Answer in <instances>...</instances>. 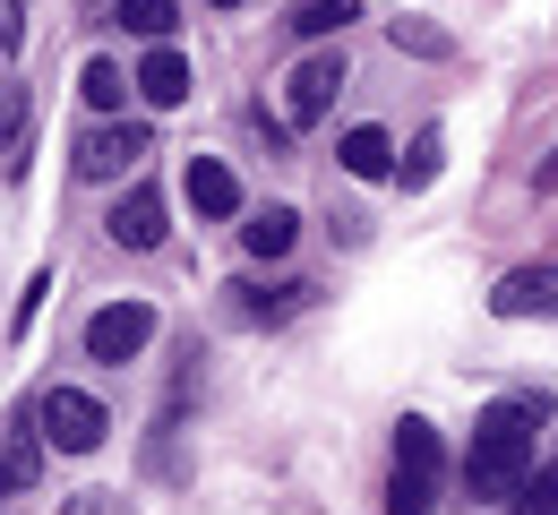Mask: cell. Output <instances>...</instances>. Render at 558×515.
I'll list each match as a JSON object with an SVG mask.
<instances>
[{
  "mask_svg": "<svg viewBox=\"0 0 558 515\" xmlns=\"http://www.w3.org/2000/svg\"><path fill=\"white\" fill-rule=\"evenodd\" d=\"M292 241H301V216H292V207H258V216L241 223V249H250V258H283Z\"/></svg>",
  "mask_w": 558,
  "mask_h": 515,
  "instance_id": "30bf717a",
  "label": "cell"
},
{
  "mask_svg": "<svg viewBox=\"0 0 558 515\" xmlns=\"http://www.w3.org/2000/svg\"><path fill=\"white\" fill-rule=\"evenodd\" d=\"M336 155H344L352 181H387V172H396V138H387V130H352Z\"/></svg>",
  "mask_w": 558,
  "mask_h": 515,
  "instance_id": "8fae6325",
  "label": "cell"
},
{
  "mask_svg": "<svg viewBox=\"0 0 558 515\" xmlns=\"http://www.w3.org/2000/svg\"><path fill=\"white\" fill-rule=\"evenodd\" d=\"M438 163H447V138H438V130H421L413 147H404V189H429V181H438Z\"/></svg>",
  "mask_w": 558,
  "mask_h": 515,
  "instance_id": "d6986e66",
  "label": "cell"
},
{
  "mask_svg": "<svg viewBox=\"0 0 558 515\" xmlns=\"http://www.w3.org/2000/svg\"><path fill=\"white\" fill-rule=\"evenodd\" d=\"M35 430H44V446H61V455H95L104 430H112V413H104L86 387H52V395L35 404Z\"/></svg>",
  "mask_w": 558,
  "mask_h": 515,
  "instance_id": "7a4b0ae2",
  "label": "cell"
},
{
  "mask_svg": "<svg viewBox=\"0 0 558 515\" xmlns=\"http://www.w3.org/2000/svg\"><path fill=\"white\" fill-rule=\"evenodd\" d=\"M396 44H413V52H447V35H438V26H404V17H396Z\"/></svg>",
  "mask_w": 558,
  "mask_h": 515,
  "instance_id": "cb8c5ba5",
  "label": "cell"
},
{
  "mask_svg": "<svg viewBox=\"0 0 558 515\" xmlns=\"http://www.w3.org/2000/svg\"><path fill=\"white\" fill-rule=\"evenodd\" d=\"M35 473H44V446L35 439H0V499H17V490H35Z\"/></svg>",
  "mask_w": 558,
  "mask_h": 515,
  "instance_id": "5bb4252c",
  "label": "cell"
},
{
  "mask_svg": "<svg viewBox=\"0 0 558 515\" xmlns=\"http://www.w3.org/2000/svg\"><path fill=\"white\" fill-rule=\"evenodd\" d=\"M70 515H130V499H112V490H86V499H70Z\"/></svg>",
  "mask_w": 558,
  "mask_h": 515,
  "instance_id": "603a6c76",
  "label": "cell"
},
{
  "mask_svg": "<svg viewBox=\"0 0 558 515\" xmlns=\"http://www.w3.org/2000/svg\"><path fill=\"white\" fill-rule=\"evenodd\" d=\"M310 293H318V284H276V293H250V284H241V318H267V327H276L292 309H310Z\"/></svg>",
  "mask_w": 558,
  "mask_h": 515,
  "instance_id": "2e32d148",
  "label": "cell"
},
{
  "mask_svg": "<svg viewBox=\"0 0 558 515\" xmlns=\"http://www.w3.org/2000/svg\"><path fill=\"white\" fill-rule=\"evenodd\" d=\"M429 490H438L429 473H404V464H396V481H387V515H429Z\"/></svg>",
  "mask_w": 558,
  "mask_h": 515,
  "instance_id": "ffe728a7",
  "label": "cell"
},
{
  "mask_svg": "<svg viewBox=\"0 0 558 515\" xmlns=\"http://www.w3.org/2000/svg\"><path fill=\"white\" fill-rule=\"evenodd\" d=\"M489 309H498V318H558V267H515V275H498Z\"/></svg>",
  "mask_w": 558,
  "mask_h": 515,
  "instance_id": "8992f818",
  "label": "cell"
},
{
  "mask_svg": "<svg viewBox=\"0 0 558 515\" xmlns=\"http://www.w3.org/2000/svg\"><path fill=\"white\" fill-rule=\"evenodd\" d=\"M396 464L438 481V464H447V455H438V430H429V421H404V430H396Z\"/></svg>",
  "mask_w": 558,
  "mask_h": 515,
  "instance_id": "9a60e30c",
  "label": "cell"
},
{
  "mask_svg": "<svg viewBox=\"0 0 558 515\" xmlns=\"http://www.w3.org/2000/svg\"><path fill=\"white\" fill-rule=\"evenodd\" d=\"M146 344H155V309H146V301H112V309L86 318V353L104 369H130Z\"/></svg>",
  "mask_w": 558,
  "mask_h": 515,
  "instance_id": "3957f363",
  "label": "cell"
},
{
  "mask_svg": "<svg viewBox=\"0 0 558 515\" xmlns=\"http://www.w3.org/2000/svg\"><path fill=\"white\" fill-rule=\"evenodd\" d=\"M0 163L9 181L26 172V86H0Z\"/></svg>",
  "mask_w": 558,
  "mask_h": 515,
  "instance_id": "4fadbf2b",
  "label": "cell"
},
{
  "mask_svg": "<svg viewBox=\"0 0 558 515\" xmlns=\"http://www.w3.org/2000/svg\"><path fill=\"white\" fill-rule=\"evenodd\" d=\"M112 241H121V249H163V198H155L146 181L112 207Z\"/></svg>",
  "mask_w": 558,
  "mask_h": 515,
  "instance_id": "9c48e42d",
  "label": "cell"
},
{
  "mask_svg": "<svg viewBox=\"0 0 558 515\" xmlns=\"http://www.w3.org/2000/svg\"><path fill=\"white\" fill-rule=\"evenodd\" d=\"M130 86H138L155 112H172V103H190V61H181L172 44H155V52L138 61V77H130Z\"/></svg>",
  "mask_w": 558,
  "mask_h": 515,
  "instance_id": "ba28073f",
  "label": "cell"
},
{
  "mask_svg": "<svg viewBox=\"0 0 558 515\" xmlns=\"http://www.w3.org/2000/svg\"><path fill=\"white\" fill-rule=\"evenodd\" d=\"M515 515H558V464L542 473V481H533V473L515 481Z\"/></svg>",
  "mask_w": 558,
  "mask_h": 515,
  "instance_id": "44dd1931",
  "label": "cell"
},
{
  "mask_svg": "<svg viewBox=\"0 0 558 515\" xmlns=\"http://www.w3.org/2000/svg\"><path fill=\"white\" fill-rule=\"evenodd\" d=\"M542 189H558V155H550V163H542Z\"/></svg>",
  "mask_w": 558,
  "mask_h": 515,
  "instance_id": "d4e9b609",
  "label": "cell"
},
{
  "mask_svg": "<svg viewBox=\"0 0 558 515\" xmlns=\"http://www.w3.org/2000/svg\"><path fill=\"white\" fill-rule=\"evenodd\" d=\"M181 198L198 207V216H241V181H232V163H215V155H190V172H181Z\"/></svg>",
  "mask_w": 558,
  "mask_h": 515,
  "instance_id": "52a82bcc",
  "label": "cell"
},
{
  "mask_svg": "<svg viewBox=\"0 0 558 515\" xmlns=\"http://www.w3.org/2000/svg\"><path fill=\"white\" fill-rule=\"evenodd\" d=\"M112 26H130L138 44H172L181 9H172V0H121V9H112Z\"/></svg>",
  "mask_w": 558,
  "mask_h": 515,
  "instance_id": "7c38bea8",
  "label": "cell"
},
{
  "mask_svg": "<svg viewBox=\"0 0 558 515\" xmlns=\"http://www.w3.org/2000/svg\"><path fill=\"white\" fill-rule=\"evenodd\" d=\"M77 95H86L95 112H121V103H130V77H121V61H86V77H77Z\"/></svg>",
  "mask_w": 558,
  "mask_h": 515,
  "instance_id": "e0dca14e",
  "label": "cell"
},
{
  "mask_svg": "<svg viewBox=\"0 0 558 515\" xmlns=\"http://www.w3.org/2000/svg\"><path fill=\"white\" fill-rule=\"evenodd\" d=\"M550 421V404L542 395H498L482 421H473V446H464V481H473V499H515V481L533 473V430Z\"/></svg>",
  "mask_w": 558,
  "mask_h": 515,
  "instance_id": "6da1fadb",
  "label": "cell"
},
{
  "mask_svg": "<svg viewBox=\"0 0 558 515\" xmlns=\"http://www.w3.org/2000/svg\"><path fill=\"white\" fill-rule=\"evenodd\" d=\"M26 44V0H0V52Z\"/></svg>",
  "mask_w": 558,
  "mask_h": 515,
  "instance_id": "7402d4cb",
  "label": "cell"
},
{
  "mask_svg": "<svg viewBox=\"0 0 558 515\" xmlns=\"http://www.w3.org/2000/svg\"><path fill=\"white\" fill-rule=\"evenodd\" d=\"M215 9H241V0H215Z\"/></svg>",
  "mask_w": 558,
  "mask_h": 515,
  "instance_id": "484cf974",
  "label": "cell"
},
{
  "mask_svg": "<svg viewBox=\"0 0 558 515\" xmlns=\"http://www.w3.org/2000/svg\"><path fill=\"white\" fill-rule=\"evenodd\" d=\"M352 17H361V0H301V9H292L301 35H344Z\"/></svg>",
  "mask_w": 558,
  "mask_h": 515,
  "instance_id": "ac0fdd59",
  "label": "cell"
},
{
  "mask_svg": "<svg viewBox=\"0 0 558 515\" xmlns=\"http://www.w3.org/2000/svg\"><path fill=\"white\" fill-rule=\"evenodd\" d=\"M344 95V52H310L301 70L283 77V121L292 130H310V121H327V103Z\"/></svg>",
  "mask_w": 558,
  "mask_h": 515,
  "instance_id": "277c9868",
  "label": "cell"
},
{
  "mask_svg": "<svg viewBox=\"0 0 558 515\" xmlns=\"http://www.w3.org/2000/svg\"><path fill=\"white\" fill-rule=\"evenodd\" d=\"M138 155H146L138 121H104L77 138V181H121V172H138Z\"/></svg>",
  "mask_w": 558,
  "mask_h": 515,
  "instance_id": "5b68a950",
  "label": "cell"
}]
</instances>
